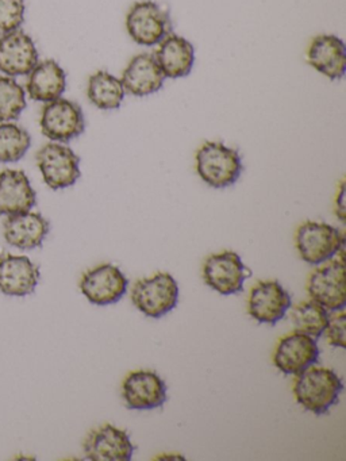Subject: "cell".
<instances>
[{"label":"cell","mask_w":346,"mask_h":461,"mask_svg":"<svg viewBox=\"0 0 346 461\" xmlns=\"http://www.w3.org/2000/svg\"><path fill=\"white\" fill-rule=\"evenodd\" d=\"M291 306V296L278 280H262L257 283L249 295V314L260 323L276 325L286 317Z\"/></svg>","instance_id":"cell-12"},{"label":"cell","mask_w":346,"mask_h":461,"mask_svg":"<svg viewBox=\"0 0 346 461\" xmlns=\"http://www.w3.org/2000/svg\"><path fill=\"white\" fill-rule=\"evenodd\" d=\"M329 312L314 301L300 302L292 309L291 321L295 330L319 339L324 333Z\"/></svg>","instance_id":"cell-24"},{"label":"cell","mask_w":346,"mask_h":461,"mask_svg":"<svg viewBox=\"0 0 346 461\" xmlns=\"http://www.w3.org/2000/svg\"><path fill=\"white\" fill-rule=\"evenodd\" d=\"M24 0H0V36L18 31L24 21Z\"/></svg>","instance_id":"cell-27"},{"label":"cell","mask_w":346,"mask_h":461,"mask_svg":"<svg viewBox=\"0 0 346 461\" xmlns=\"http://www.w3.org/2000/svg\"><path fill=\"white\" fill-rule=\"evenodd\" d=\"M318 360L316 339L296 330L284 336L273 352V364L286 375H299L308 366H315Z\"/></svg>","instance_id":"cell-11"},{"label":"cell","mask_w":346,"mask_h":461,"mask_svg":"<svg viewBox=\"0 0 346 461\" xmlns=\"http://www.w3.org/2000/svg\"><path fill=\"white\" fill-rule=\"evenodd\" d=\"M50 230L48 220L32 210L21 214L10 215L3 223V236L11 247L21 250H32L42 245Z\"/></svg>","instance_id":"cell-16"},{"label":"cell","mask_w":346,"mask_h":461,"mask_svg":"<svg viewBox=\"0 0 346 461\" xmlns=\"http://www.w3.org/2000/svg\"><path fill=\"white\" fill-rule=\"evenodd\" d=\"M345 325L346 315L343 310H338V312L329 314L324 333H326L327 341L332 347L342 348V349L345 348Z\"/></svg>","instance_id":"cell-28"},{"label":"cell","mask_w":346,"mask_h":461,"mask_svg":"<svg viewBox=\"0 0 346 461\" xmlns=\"http://www.w3.org/2000/svg\"><path fill=\"white\" fill-rule=\"evenodd\" d=\"M38 58L34 41L24 32L18 29L0 36V72L5 77H27Z\"/></svg>","instance_id":"cell-15"},{"label":"cell","mask_w":346,"mask_h":461,"mask_svg":"<svg viewBox=\"0 0 346 461\" xmlns=\"http://www.w3.org/2000/svg\"><path fill=\"white\" fill-rule=\"evenodd\" d=\"M157 64L168 79H180L192 71L195 64V50L191 42L178 34H168L159 44Z\"/></svg>","instance_id":"cell-22"},{"label":"cell","mask_w":346,"mask_h":461,"mask_svg":"<svg viewBox=\"0 0 346 461\" xmlns=\"http://www.w3.org/2000/svg\"><path fill=\"white\" fill-rule=\"evenodd\" d=\"M345 182H342L341 183L340 190H338L337 198H335V215L342 223H345Z\"/></svg>","instance_id":"cell-29"},{"label":"cell","mask_w":346,"mask_h":461,"mask_svg":"<svg viewBox=\"0 0 346 461\" xmlns=\"http://www.w3.org/2000/svg\"><path fill=\"white\" fill-rule=\"evenodd\" d=\"M37 195L29 177L19 169L0 172V215L21 214L35 206Z\"/></svg>","instance_id":"cell-20"},{"label":"cell","mask_w":346,"mask_h":461,"mask_svg":"<svg viewBox=\"0 0 346 461\" xmlns=\"http://www.w3.org/2000/svg\"><path fill=\"white\" fill-rule=\"evenodd\" d=\"M307 63L330 80H340L346 74V48L332 34H321L308 45Z\"/></svg>","instance_id":"cell-17"},{"label":"cell","mask_w":346,"mask_h":461,"mask_svg":"<svg viewBox=\"0 0 346 461\" xmlns=\"http://www.w3.org/2000/svg\"><path fill=\"white\" fill-rule=\"evenodd\" d=\"M169 13L151 0L137 2L126 15V31L130 39L141 47L159 45L170 34Z\"/></svg>","instance_id":"cell-5"},{"label":"cell","mask_w":346,"mask_h":461,"mask_svg":"<svg viewBox=\"0 0 346 461\" xmlns=\"http://www.w3.org/2000/svg\"><path fill=\"white\" fill-rule=\"evenodd\" d=\"M124 91L121 79L108 74L107 71H97L92 75L86 86V96L95 107L100 110H118L123 102Z\"/></svg>","instance_id":"cell-23"},{"label":"cell","mask_w":346,"mask_h":461,"mask_svg":"<svg viewBox=\"0 0 346 461\" xmlns=\"http://www.w3.org/2000/svg\"><path fill=\"white\" fill-rule=\"evenodd\" d=\"M196 172L200 179L213 188H227L242 174L240 153L222 142L207 141L197 149Z\"/></svg>","instance_id":"cell-2"},{"label":"cell","mask_w":346,"mask_h":461,"mask_svg":"<svg viewBox=\"0 0 346 461\" xmlns=\"http://www.w3.org/2000/svg\"><path fill=\"white\" fill-rule=\"evenodd\" d=\"M26 91L14 77H0V122H13L26 109Z\"/></svg>","instance_id":"cell-26"},{"label":"cell","mask_w":346,"mask_h":461,"mask_svg":"<svg viewBox=\"0 0 346 461\" xmlns=\"http://www.w3.org/2000/svg\"><path fill=\"white\" fill-rule=\"evenodd\" d=\"M316 268L307 280V294L311 301L316 302L327 312L345 309L346 282L345 263L330 260Z\"/></svg>","instance_id":"cell-9"},{"label":"cell","mask_w":346,"mask_h":461,"mask_svg":"<svg viewBox=\"0 0 346 461\" xmlns=\"http://www.w3.org/2000/svg\"><path fill=\"white\" fill-rule=\"evenodd\" d=\"M122 396L127 409H157L167 402V384L156 372H130L122 383Z\"/></svg>","instance_id":"cell-13"},{"label":"cell","mask_w":346,"mask_h":461,"mask_svg":"<svg viewBox=\"0 0 346 461\" xmlns=\"http://www.w3.org/2000/svg\"><path fill=\"white\" fill-rule=\"evenodd\" d=\"M41 131L53 142H69L86 129L83 110L76 102L59 98L43 106L40 117Z\"/></svg>","instance_id":"cell-7"},{"label":"cell","mask_w":346,"mask_h":461,"mask_svg":"<svg viewBox=\"0 0 346 461\" xmlns=\"http://www.w3.org/2000/svg\"><path fill=\"white\" fill-rule=\"evenodd\" d=\"M295 245L303 261L321 266L343 253L345 237L329 223L307 221L297 228Z\"/></svg>","instance_id":"cell-3"},{"label":"cell","mask_w":346,"mask_h":461,"mask_svg":"<svg viewBox=\"0 0 346 461\" xmlns=\"http://www.w3.org/2000/svg\"><path fill=\"white\" fill-rule=\"evenodd\" d=\"M342 379L332 369L308 366L296 375L294 395L297 403L316 415H323L334 406L342 393Z\"/></svg>","instance_id":"cell-1"},{"label":"cell","mask_w":346,"mask_h":461,"mask_svg":"<svg viewBox=\"0 0 346 461\" xmlns=\"http://www.w3.org/2000/svg\"><path fill=\"white\" fill-rule=\"evenodd\" d=\"M124 91L132 96H148L161 90L165 77L150 53L134 56L127 64L121 79Z\"/></svg>","instance_id":"cell-19"},{"label":"cell","mask_w":346,"mask_h":461,"mask_svg":"<svg viewBox=\"0 0 346 461\" xmlns=\"http://www.w3.org/2000/svg\"><path fill=\"white\" fill-rule=\"evenodd\" d=\"M67 88V75L54 60L38 61L27 75L26 94L35 102L49 104L61 98Z\"/></svg>","instance_id":"cell-21"},{"label":"cell","mask_w":346,"mask_h":461,"mask_svg":"<svg viewBox=\"0 0 346 461\" xmlns=\"http://www.w3.org/2000/svg\"><path fill=\"white\" fill-rule=\"evenodd\" d=\"M250 276V269L246 268L238 253L232 250L214 253L203 264V280L221 295L242 293L243 283Z\"/></svg>","instance_id":"cell-8"},{"label":"cell","mask_w":346,"mask_h":461,"mask_svg":"<svg viewBox=\"0 0 346 461\" xmlns=\"http://www.w3.org/2000/svg\"><path fill=\"white\" fill-rule=\"evenodd\" d=\"M40 282V269L26 256L0 258V291L8 296H26L34 293Z\"/></svg>","instance_id":"cell-18"},{"label":"cell","mask_w":346,"mask_h":461,"mask_svg":"<svg viewBox=\"0 0 346 461\" xmlns=\"http://www.w3.org/2000/svg\"><path fill=\"white\" fill-rule=\"evenodd\" d=\"M127 285L126 276L113 264L95 267L86 271L80 280L81 293L96 306H107L121 301L126 294Z\"/></svg>","instance_id":"cell-10"},{"label":"cell","mask_w":346,"mask_h":461,"mask_svg":"<svg viewBox=\"0 0 346 461\" xmlns=\"http://www.w3.org/2000/svg\"><path fill=\"white\" fill-rule=\"evenodd\" d=\"M178 301V282L167 272L138 280L132 288V304L149 318L164 317L175 309Z\"/></svg>","instance_id":"cell-4"},{"label":"cell","mask_w":346,"mask_h":461,"mask_svg":"<svg viewBox=\"0 0 346 461\" xmlns=\"http://www.w3.org/2000/svg\"><path fill=\"white\" fill-rule=\"evenodd\" d=\"M83 450L91 461H129L134 445L126 431L107 423L89 431L84 439Z\"/></svg>","instance_id":"cell-14"},{"label":"cell","mask_w":346,"mask_h":461,"mask_svg":"<svg viewBox=\"0 0 346 461\" xmlns=\"http://www.w3.org/2000/svg\"><path fill=\"white\" fill-rule=\"evenodd\" d=\"M32 145L26 129L14 122H0V163H16Z\"/></svg>","instance_id":"cell-25"},{"label":"cell","mask_w":346,"mask_h":461,"mask_svg":"<svg viewBox=\"0 0 346 461\" xmlns=\"http://www.w3.org/2000/svg\"><path fill=\"white\" fill-rule=\"evenodd\" d=\"M35 158L43 182L51 190L72 187L80 177V158L67 145L49 142Z\"/></svg>","instance_id":"cell-6"}]
</instances>
